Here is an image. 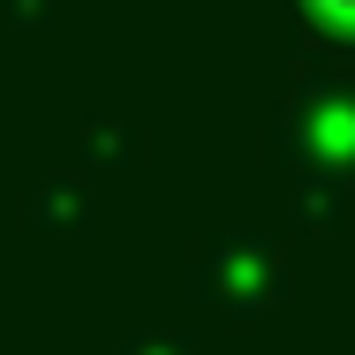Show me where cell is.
I'll use <instances>...</instances> for the list:
<instances>
[{"label":"cell","instance_id":"cell-1","mask_svg":"<svg viewBox=\"0 0 355 355\" xmlns=\"http://www.w3.org/2000/svg\"><path fill=\"white\" fill-rule=\"evenodd\" d=\"M318 15H333V23H355V0H310Z\"/></svg>","mask_w":355,"mask_h":355}]
</instances>
